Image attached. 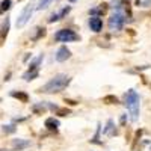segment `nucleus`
I'll return each mask as SVG.
<instances>
[{
	"label": "nucleus",
	"mask_w": 151,
	"mask_h": 151,
	"mask_svg": "<svg viewBox=\"0 0 151 151\" xmlns=\"http://www.w3.org/2000/svg\"><path fill=\"white\" fill-rule=\"evenodd\" d=\"M71 79L68 77L67 74H56L53 79H50L42 88H41V92H45V94H56V92H60L64 91L65 88L70 85Z\"/></svg>",
	"instance_id": "1"
},
{
	"label": "nucleus",
	"mask_w": 151,
	"mask_h": 151,
	"mask_svg": "<svg viewBox=\"0 0 151 151\" xmlns=\"http://www.w3.org/2000/svg\"><path fill=\"white\" fill-rule=\"evenodd\" d=\"M125 107L130 113V119L136 122L141 115V98L134 89H129L125 94Z\"/></svg>",
	"instance_id": "2"
},
{
	"label": "nucleus",
	"mask_w": 151,
	"mask_h": 151,
	"mask_svg": "<svg viewBox=\"0 0 151 151\" xmlns=\"http://www.w3.org/2000/svg\"><path fill=\"white\" fill-rule=\"evenodd\" d=\"M124 23H125L124 14H122L121 11H115V12H113V14L110 15V18H109V29H110L112 32L122 30Z\"/></svg>",
	"instance_id": "3"
},
{
	"label": "nucleus",
	"mask_w": 151,
	"mask_h": 151,
	"mask_svg": "<svg viewBox=\"0 0 151 151\" xmlns=\"http://www.w3.org/2000/svg\"><path fill=\"white\" fill-rule=\"evenodd\" d=\"M55 40L58 42H73L79 41V35L71 29H60L55 33Z\"/></svg>",
	"instance_id": "4"
},
{
	"label": "nucleus",
	"mask_w": 151,
	"mask_h": 151,
	"mask_svg": "<svg viewBox=\"0 0 151 151\" xmlns=\"http://www.w3.org/2000/svg\"><path fill=\"white\" fill-rule=\"evenodd\" d=\"M33 6H35L33 3H29L27 6H24V9L21 11V14H20L18 18H17V27H18V29H21V27L26 26V23L29 21V18L32 17L33 11H35Z\"/></svg>",
	"instance_id": "5"
},
{
	"label": "nucleus",
	"mask_w": 151,
	"mask_h": 151,
	"mask_svg": "<svg viewBox=\"0 0 151 151\" xmlns=\"http://www.w3.org/2000/svg\"><path fill=\"white\" fill-rule=\"evenodd\" d=\"M89 27H91V30L95 32V33L101 32V29H103V21H101V18H100L98 15L91 17V18H89Z\"/></svg>",
	"instance_id": "6"
},
{
	"label": "nucleus",
	"mask_w": 151,
	"mask_h": 151,
	"mask_svg": "<svg viewBox=\"0 0 151 151\" xmlns=\"http://www.w3.org/2000/svg\"><path fill=\"white\" fill-rule=\"evenodd\" d=\"M56 60L58 62H65L67 59H70L71 58V52H70V48H67L65 45H62L58 52H56Z\"/></svg>",
	"instance_id": "7"
},
{
	"label": "nucleus",
	"mask_w": 151,
	"mask_h": 151,
	"mask_svg": "<svg viewBox=\"0 0 151 151\" xmlns=\"http://www.w3.org/2000/svg\"><path fill=\"white\" fill-rule=\"evenodd\" d=\"M70 11H71V6H65L60 12H58V14H53L52 17H50V18H48V23H55V21L62 20L64 17H67V15H68V12H70Z\"/></svg>",
	"instance_id": "8"
},
{
	"label": "nucleus",
	"mask_w": 151,
	"mask_h": 151,
	"mask_svg": "<svg viewBox=\"0 0 151 151\" xmlns=\"http://www.w3.org/2000/svg\"><path fill=\"white\" fill-rule=\"evenodd\" d=\"M9 26H11V21H9V18H6L5 23H3V26H2V29H0V45L5 42L6 36L9 33Z\"/></svg>",
	"instance_id": "9"
},
{
	"label": "nucleus",
	"mask_w": 151,
	"mask_h": 151,
	"mask_svg": "<svg viewBox=\"0 0 151 151\" xmlns=\"http://www.w3.org/2000/svg\"><path fill=\"white\" fill-rule=\"evenodd\" d=\"M30 145L29 141H23V139H14L12 141V148H14V151H20L23 148H27Z\"/></svg>",
	"instance_id": "10"
},
{
	"label": "nucleus",
	"mask_w": 151,
	"mask_h": 151,
	"mask_svg": "<svg viewBox=\"0 0 151 151\" xmlns=\"http://www.w3.org/2000/svg\"><path fill=\"white\" fill-rule=\"evenodd\" d=\"M44 125L48 129V130H53V132H56L58 130V127H59V121L58 119H55V118H47L45 119V122H44Z\"/></svg>",
	"instance_id": "11"
},
{
	"label": "nucleus",
	"mask_w": 151,
	"mask_h": 151,
	"mask_svg": "<svg viewBox=\"0 0 151 151\" xmlns=\"http://www.w3.org/2000/svg\"><path fill=\"white\" fill-rule=\"evenodd\" d=\"M11 97H14V98H17V100H20V101H23V103H27L29 101V95L26 94V92H21V91H12L11 92Z\"/></svg>",
	"instance_id": "12"
},
{
	"label": "nucleus",
	"mask_w": 151,
	"mask_h": 151,
	"mask_svg": "<svg viewBox=\"0 0 151 151\" xmlns=\"http://www.w3.org/2000/svg\"><path fill=\"white\" fill-rule=\"evenodd\" d=\"M42 59H44V56L42 55H40L38 58H35L30 64H29V70L30 71H35V70H38L40 68V65H41V62H42Z\"/></svg>",
	"instance_id": "13"
},
{
	"label": "nucleus",
	"mask_w": 151,
	"mask_h": 151,
	"mask_svg": "<svg viewBox=\"0 0 151 151\" xmlns=\"http://www.w3.org/2000/svg\"><path fill=\"white\" fill-rule=\"evenodd\" d=\"M38 76H40V71H38V70H35V71H30V70H27L26 73L23 74V79L26 80V82H30V80L36 79Z\"/></svg>",
	"instance_id": "14"
},
{
	"label": "nucleus",
	"mask_w": 151,
	"mask_h": 151,
	"mask_svg": "<svg viewBox=\"0 0 151 151\" xmlns=\"http://www.w3.org/2000/svg\"><path fill=\"white\" fill-rule=\"evenodd\" d=\"M103 103H106V104H118V98L115 95H106L103 98Z\"/></svg>",
	"instance_id": "15"
},
{
	"label": "nucleus",
	"mask_w": 151,
	"mask_h": 151,
	"mask_svg": "<svg viewBox=\"0 0 151 151\" xmlns=\"http://www.w3.org/2000/svg\"><path fill=\"white\" fill-rule=\"evenodd\" d=\"M55 2V0H40V3H38V6H36V9H45L47 6H50V5H52Z\"/></svg>",
	"instance_id": "16"
},
{
	"label": "nucleus",
	"mask_w": 151,
	"mask_h": 151,
	"mask_svg": "<svg viewBox=\"0 0 151 151\" xmlns=\"http://www.w3.org/2000/svg\"><path fill=\"white\" fill-rule=\"evenodd\" d=\"M11 0H3L2 3H0V14H2V12H6L9 8H11Z\"/></svg>",
	"instance_id": "17"
},
{
	"label": "nucleus",
	"mask_w": 151,
	"mask_h": 151,
	"mask_svg": "<svg viewBox=\"0 0 151 151\" xmlns=\"http://www.w3.org/2000/svg\"><path fill=\"white\" fill-rule=\"evenodd\" d=\"M106 9H107V5H106V3H103V5H100V8L92 9V14H104Z\"/></svg>",
	"instance_id": "18"
},
{
	"label": "nucleus",
	"mask_w": 151,
	"mask_h": 151,
	"mask_svg": "<svg viewBox=\"0 0 151 151\" xmlns=\"http://www.w3.org/2000/svg\"><path fill=\"white\" fill-rule=\"evenodd\" d=\"M36 30H38V32H36V35H35V36L32 38L33 41H36V40H40L41 36H44V35H45V29H44V27H38Z\"/></svg>",
	"instance_id": "19"
},
{
	"label": "nucleus",
	"mask_w": 151,
	"mask_h": 151,
	"mask_svg": "<svg viewBox=\"0 0 151 151\" xmlns=\"http://www.w3.org/2000/svg\"><path fill=\"white\" fill-rule=\"evenodd\" d=\"M100 130H101V125H98V129H97V133L94 136V139L91 141L92 144H101V141H100Z\"/></svg>",
	"instance_id": "20"
},
{
	"label": "nucleus",
	"mask_w": 151,
	"mask_h": 151,
	"mask_svg": "<svg viewBox=\"0 0 151 151\" xmlns=\"http://www.w3.org/2000/svg\"><path fill=\"white\" fill-rule=\"evenodd\" d=\"M112 129H113V121L109 119V121H107V125H106V129H104V133H106V134H113V133H112Z\"/></svg>",
	"instance_id": "21"
},
{
	"label": "nucleus",
	"mask_w": 151,
	"mask_h": 151,
	"mask_svg": "<svg viewBox=\"0 0 151 151\" xmlns=\"http://www.w3.org/2000/svg\"><path fill=\"white\" fill-rule=\"evenodd\" d=\"M33 112L35 113H42V112H45V106L41 103V104H36V106H33Z\"/></svg>",
	"instance_id": "22"
},
{
	"label": "nucleus",
	"mask_w": 151,
	"mask_h": 151,
	"mask_svg": "<svg viewBox=\"0 0 151 151\" xmlns=\"http://www.w3.org/2000/svg\"><path fill=\"white\" fill-rule=\"evenodd\" d=\"M56 110H58V115H60V116L70 115V110H68V109H59V107H56Z\"/></svg>",
	"instance_id": "23"
},
{
	"label": "nucleus",
	"mask_w": 151,
	"mask_h": 151,
	"mask_svg": "<svg viewBox=\"0 0 151 151\" xmlns=\"http://www.w3.org/2000/svg\"><path fill=\"white\" fill-rule=\"evenodd\" d=\"M3 130H5L6 133H14V132H15V127H14V125H5Z\"/></svg>",
	"instance_id": "24"
},
{
	"label": "nucleus",
	"mask_w": 151,
	"mask_h": 151,
	"mask_svg": "<svg viewBox=\"0 0 151 151\" xmlns=\"http://www.w3.org/2000/svg\"><path fill=\"white\" fill-rule=\"evenodd\" d=\"M0 151H5V150H0Z\"/></svg>",
	"instance_id": "25"
}]
</instances>
